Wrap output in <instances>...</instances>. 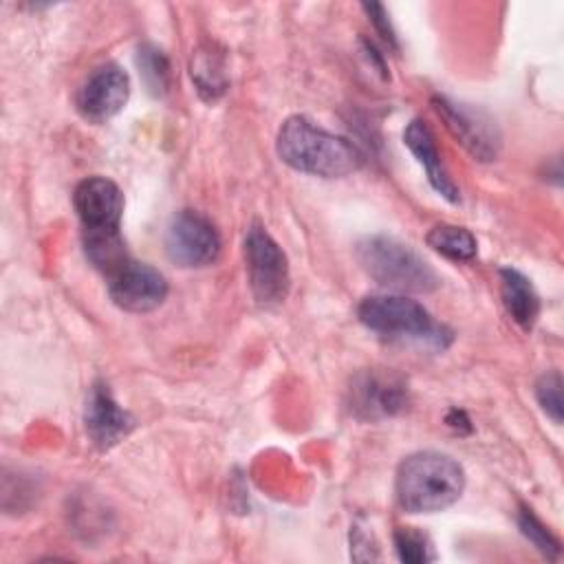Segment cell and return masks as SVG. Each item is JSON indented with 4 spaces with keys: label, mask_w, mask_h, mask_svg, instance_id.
Segmentation results:
<instances>
[{
    "label": "cell",
    "mask_w": 564,
    "mask_h": 564,
    "mask_svg": "<svg viewBox=\"0 0 564 564\" xmlns=\"http://www.w3.org/2000/svg\"><path fill=\"white\" fill-rule=\"evenodd\" d=\"M275 150L289 167L322 178L348 176L364 163V154L346 137L328 132L302 115H293L280 126Z\"/></svg>",
    "instance_id": "cell-1"
},
{
    "label": "cell",
    "mask_w": 564,
    "mask_h": 564,
    "mask_svg": "<svg viewBox=\"0 0 564 564\" xmlns=\"http://www.w3.org/2000/svg\"><path fill=\"white\" fill-rule=\"evenodd\" d=\"M465 489L460 463L441 452H416L403 458L394 476L397 502L408 513H436L452 507Z\"/></svg>",
    "instance_id": "cell-2"
},
{
    "label": "cell",
    "mask_w": 564,
    "mask_h": 564,
    "mask_svg": "<svg viewBox=\"0 0 564 564\" xmlns=\"http://www.w3.org/2000/svg\"><path fill=\"white\" fill-rule=\"evenodd\" d=\"M357 317L368 330L386 339H408L443 350L454 337L452 330L438 324L423 304L405 295H368L359 302Z\"/></svg>",
    "instance_id": "cell-3"
},
{
    "label": "cell",
    "mask_w": 564,
    "mask_h": 564,
    "mask_svg": "<svg viewBox=\"0 0 564 564\" xmlns=\"http://www.w3.org/2000/svg\"><path fill=\"white\" fill-rule=\"evenodd\" d=\"M355 256L361 269L383 289L397 293H430L441 284L436 271L408 245L390 236H366Z\"/></svg>",
    "instance_id": "cell-4"
},
{
    "label": "cell",
    "mask_w": 564,
    "mask_h": 564,
    "mask_svg": "<svg viewBox=\"0 0 564 564\" xmlns=\"http://www.w3.org/2000/svg\"><path fill=\"white\" fill-rule=\"evenodd\" d=\"M245 267L249 275V286L258 304H280L284 302L291 286V269L286 253L271 238V234L251 225L245 236Z\"/></svg>",
    "instance_id": "cell-5"
},
{
    "label": "cell",
    "mask_w": 564,
    "mask_h": 564,
    "mask_svg": "<svg viewBox=\"0 0 564 564\" xmlns=\"http://www.w3.org/2000/svg\"><path fill=\"white\" fill-rule=\"evenodd\" d=\"M220 234L216 225L196 209H181L167 225L165 253L183 269H200L218 260Z\"/></svg>",
    "instance_id": "cell-6"
},
{
    "label": "cell",
    "mask_w": 564,
    "mask_h": 564,
    "mask_svg": "<svg viewBox=\"0 0 564 564\" xmlns=\"http://www.w3.org/2000/svg\"><path fill=\"white\" fill-rule=\"evenodd\" d=\"M106 278L110 300L128 313H148L159 308L170 291L167 280L159 269L132 258Z\"/></svg>",
    "instance_id": "cell-7"
},
{
    "label": "cell",
    "mask_w": 564,
    "mask_h": 564,
    "mask_svg": "<svg viewBox=\"0 0 564 564\" xmlns=\"http://www.w3.org/2000/svg\"><path fill=\"white\" fill-rule=\"evenodd\" d=\"M130 97V77L115 64L97 66L79 86L75 95L77 112L90 123H104L119 115Z\"/></svg>",
    "instance_id": "cell-8"
},
{
    "label": "cell",
    "mask_w": 564,
    "mask_h": 564,
    "mask_svg": "<svg viewBox=\"0 0 564 564\" xmlns=\"http://www.w3.org/2000/svg\"><path fill=\"white\" fill-rule=\"evenodd\" d=\"M73 207L84 234H117L123 216V194L106 176H88L73 192Z\"/></svg>",
    "instance_id": "cell-9"
},
{
    "label": "cell",
    "mask_w": 564,
    "mask_h": 564,
    "mask_svg": "<svg viewBox=\"0 0 564 564\" xmlns=\"http://www.w3.org/2000/svg\"><path fill=\"white\" fill-rule=\"evenodd\" d=\"M434 110L443 117L449 132L458 143L478 161H494L500 150V134L496 123L480 110H474L465 104L452 101L447 97L432 99Z\"/></svg>",
    "instance_id": "cell-10"
},
{
    "label": "cell",
    "mask_w": 564,
    "mask_h": 564,
    "mask_svg": "<svg viewBox=\"0 0 564 564\" xmlns=\"http://www.w3.org/2000/svg\"><path fill=\"white\" fill-rule=\"evenodd\" d=\"M408 408L405 383L386 372H364L350 386V410L361 421L390 419Z\"/></svg>",
    "instance_id": "cell-11"
},
{
    "label": "cell",
    "mask_w": 564,
    "mask_h": 564,
    "mask_svg": "<svg viewBox=\"0 0 564 564\" xmlns=\"http://www.w3.org/2000/svg\"><path fill=\"white\" fill-rule=\"evenodd\" d=\"M84 425L99 449H110L132 432L134 419L115 401L108 386L97 381L90 386L86 397Z\"/></svg>",
    "instance_id": "cell-12"
},
{
    "label": "cell",
    "mask_w": 564,
    "mask_h": 564,
    "mask_svg": "<svg viewBox=\"0 0 564 564\" xmlns=\"http://www.w3.org/2000/svg\"><path fill=\"white\" fill-rule=\"evenodd\" d=\"M403 143L408 145V150L414 154V159L425 170L427 183L434 187V192L449 203H458L460 192H458L456 183L452 181L449 172L445 170V163L441 159V152L436 148L430 126L421 119H412L403 130Z\"/></svg>",
    "instance_id": "cell-13"
},
{
    "label": "cell",
    "mask_w": 564,
    "mask_h": 564,
    "mask_svg": "<svg viewBox=\"0 0 564 564\" xmlns=\"http://www.w3.org/2000/svg\"><path fill=\"white\" fill-rule=\"evenodd\" d=\"M500 275V297L509 317L524 330L533 328L540 315V295L533 289L531 280L518 269L502 267Z\"/></svg>",
    "instance_id": "cell-14"
},
{
    "label": "cell",
    "mask_w": 564,
    "mask_h": 564,
    "mask_svg": "<svg viewBox=\"0 0 564 564\" xmlns=\"http://www.w3.org/2000/svg\"><path fill=\"white\" fill-rule=\"evenodd\" d=\"M192 82L205 101H216L227 90V73L223 55L212 48H198L189 64Z\"/></svg>",
    "instance_id": "cell-15"
},
{
    "label": "cell",
    "mask_w": 564,
    "mask_h": 564,
    "mask_svg": "<svg viewBox=\"0 0 564 564\" xmlns=\"http://www.w3.org/2000/svg\"><path fill=\"white\" fill-rule=\"evenodd\" d=\"M425 242L436 253H441L443 258L454 260V262H469L476 258V251H478V242L469 229L458 227V225H447V223L434 225L427 231Z\"/></svg>",
    "instance_id": "cell-16"
},
{
    "label": "cell",
    "mask_w": 564,
    "mask_h": 564,
    "mask_svg": "<svg viewBox=\"0 0 564 564\" xmlns=\"http://www.w3.org/2000/svg\"><path fill=\"white\" fill-rule=\"evenodd\" d=\"M137 66L150 95L163 97L170 90V59L154 44H141L137 51Z\"/></svg>",
    "instance_id": "cell-17"
},
{
    "label": "cell",
    "mask_w": 564,
    "mask_h": 564,
    "mask_svg": "<svg viewBox=\"0 0 564 564\" xmlns=\"http://www.w3.org/2000/svg\"><path fill=\"white\" fill-rule=\"evenodd\" d=\"M392 540H394L397 557L401 562L423 564V562H432L436 557L430 538L425 533H421V531H414L412 527H399L394 531Z\"/></svg>",
    "instance_id": "cell-18"
},
{
    "label": "cell",
    "mask_w": 564,
    "mask_h": 564,
    "mask_svg": "<svg viewBox=\"0 0 564 564\" xmlns=\"http://www.w3.org/2000/svg\"><path fill=\"white\" fill-rule=\"evenodd\" d=\"M518 527H520V531L524 533V538H527L538 551H542L549 560H557V555H560V542H557V538L549 531V527H544V524L535 518V513H533L531 509L520 507V511H518Z\"/></svg>",
    "instance_id": "cell-19"
},
{
    "label": "cell",
    "mask_w": 564,
    "mask_h": 564,
    "mask_svg": "<svg viewBox=\"0 0 564 564\" xmlns=\"http://www.w3.org/2000/svg\"><path fill=\"white\" fill-rule=\"evenodd\" d=\"M535 399L544 414L560 425L562 423V377L557 370L544 372L535 383Z\"/></svg>",
    "instance_id": "cell-20"
},
{
    "label": "cell",
    "mask_w": 564,
    "mask_h": 564,
    "mask_svg": "<svg viewBox=\"0 0 564 564\" xmlns=\"http://www.w3.org/2000/svg\"><path fill=\"white\" fill-rule=\"evenodd\" d=\"M361 9L368 13V18H370V22L375 24L377 33H379L390 46H397V35H394V31H392V26H390L386 7L379 4V2H364Z\"/></svg>",
    "instance_id": "cell-21"
},
{
    "label": "cell",
    "mask_w": 564,
    "mask_h": 564,
    "mask_svg": "<svg viewBox=\"0 0 564 564\" xmlns=\"http://www.w3.org/2000/svg\"><path fill=\"white\" fill-rule=\"evenodd\" d=\"M452 414H454V416H456V421H458V419H460V416H463V412H458V410H452ZM447 423H449V425H452V427H458V425H463V423H469V421H467V419H465V421H463V423H454V421H447Z\"/></svg>",
    "instance_id": "cell-22"
}]
</instances>
